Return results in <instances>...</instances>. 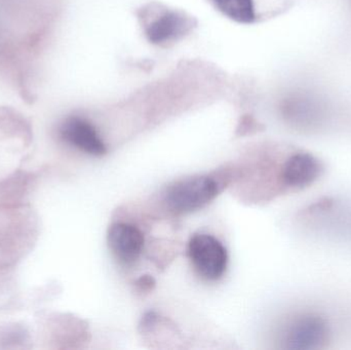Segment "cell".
Here are the masks:
<instances>
[{
    "mask_svg": "<svg viewBox=\"0 0 351 350\" xmlns=\"http://www.w3.org/2000/svg\"><path fill=\"white\" fill-rule=\"evenodd\" d=\"M328 321L317 312H303L295 316L284 334L285 347L292 350H319L330 341Z\"/></svg>",
    "mask_w": 351,
    "mask_h": 350,
    "instance_id": "obj_1",
    "label": "cell"
},
{
    "mask_svg": "<svg viewBox=\"0 0 351 350\" xmlns=\"http://www.w3.org/2000/svg\"><path fill=\"white\" fill-rule=\"evenodd\" d=\"M218 183L210 177L199 176L175 183L166 193L167 205L175 213L197 211L216 197Z\"/></svg>",
    "mask_w": 351,
    "mask_h": 350,
    "instance_id": "obj_2",
    "label": "cell"
},
{
    "mask_svg": "<svg viewBox=\"0 0 351 350\" xmlns=\"http://www.w3.org/2000/svg\"><path fill=\"white\" fill-rule=\"evenodd\" d=\"M189 256L197 273L208 281H216L226 271V249L214 236L196 234L190 240Z\"/></svg>",
    "mask_w": 351,
    "mask_h": 350,
    "instance_id": "obj_3",
    "label": "cell"
},
{
    "mask_svg": "<svg viewBox=\"0 0 351 350\" xmlns=\"http://www.w3.org/2000/svg\"><path fill=\"white\" fill-rule=\"evenodd\" d=\"M62 138L74 147L94 156L106 153V146L94 125L80 116H70L62 123Z\"/></svg>",
    "mask_w": 351,
    "mask_h": 350,
    "instance_id": "obj_4",
    "label": "cell"
},
{
    "mask_svg": "<svg viewBox=\"0 0 351 350\" xmlns=\"http://www.w3.org/2000/svg\"><path fill=\"white\" fill-rule=\"evenodd\" d=\"M191 28V18L176 10H165L145 27V33L150 42L165 45L181 38Z\"/></svg>",
    "mask_w": 351,
    "mask_h": 350,
    "instance_id": "obj_5",
    "label": "cell"
},
{
    "mask_svg": "<svg viewBox=\"0 0 351 350\" xmlns=\"http://www.w3.org/2000/svg\"><path fill=\"white\" fill-rule=\"evenodd\" d=\"M107 240L114 256L125 264L135 262L143 250V234L130 224H112L108 229Z\"/></svg>",
    "mask_w": 351,
    "mask_h": 350,
    "instance_id": "obj_6",
    "label": "cell"
},
{
    "mask_svg": "<svg viewBox=\"0 0 351 350\" xmlns=\"http://www.w3.org/2000/svg\"><path fill=\"white\" fill-rule=\"evenodd\" d=\"M215 5L227 18L241 24L255 21L254 0H214Z\"/></svg>",
    "mask_w": 351,
    "mask_h": 350,
    "instance_id": "obj_7",
    "label": "cell"
}]
</instances>
